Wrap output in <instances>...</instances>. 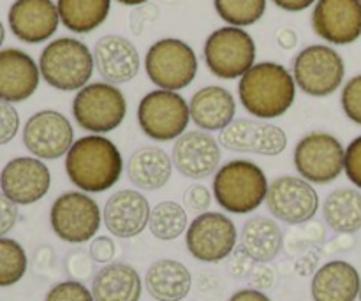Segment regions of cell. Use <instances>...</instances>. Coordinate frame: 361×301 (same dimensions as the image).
I'll return each instance as SVG.
<instances>
[{
    "mask_svg": "<svg viewBox=\"0 0 361 301\" xmlns=\"http://www.w3.org/2000/svg\"><path fill=\"white\" fill-rule=\"evenodd\" d=\"M66 173L71 183L81 192H106L122 178V154L118 147L106 136H81L67 152Z\"/></svg>",
    "mask_w": 361,
    "mask_h": 301,
    "instance_id": "obj_1",
    "label": "cell"
},
{
    "mask_svg": "<svg viewBox=\"0 0 361 301\" xmlns=\"http://www.w3.org/2000/svg\"><path fill=\"white\" fill-rule=\"evenodd\" d=\"M296 81L293 73L277 62L254 63L238 81L243 109L257 120L286 115L295 104Z\"/></svg>",
    "mask_w": 361,
    "mask_h": 301,
    "instance_id": "obj_2",
    "label": "cell"
},
{
    "mask_svg": "<svg viewBox=\"0 0 361 301\" xmlns=\"http://www.w3.org/2000/svg\"><path fill=\"white\" fill-rule=\"evenodd\" d=\"M270 182L267 173L249 159H233L217 169L212 194L228 214L247 215L267 201Z\"/></svg>",
    "mask_w": 361,
    "mask_h": 301,
    "instance_id": "obj_3",
    "label": "cell"
},
{
    "mask_svg": "<svg viewBox=\"0 0 361 301\" xmlns=\"http://www.w3.org/2000/svg\"><path fill=\"white\" fill-rule=\"evenodd\" d=\"M94 69V53L76 37H59L48 42L39 56L41 78L60 92H74L87 87Z\"/></svg>",
    "mask_w": 361,
    "mask_h": 301,
    "instance_id": "obj_4",
    "label": "cell"
},
{
    "mask_svg": "<svg viewBox=\"0 0 361 301\" xmlns=\"http://www.w3.org/2000/svg\"><path fill=\"white\" fill-rule=\"evenodd\" d=\"M73 116L90 134L113 133L127 116V99L116 85L106 81L88 83L73 99Z\"/></svg>",
    "mask_w": 361,
    "mask_h": 301,
    "instance_id": "obj_5",
    "label": "cell"
},
{
    "mask_svg": "<svg viewBox=\"0 0 361 301\" xmlns=\"http://www.w3.org/2000/svg\"><path fill=\"white\" fill-rule=\"evenodd\" d=\"M200 62L196 51L176 37L159 39L148 48L145 70L152 83L162 90L178 92L196 80Z\"/></svg>",
    "mask_w": 361,
    "mask_h": 301,
    "instance_id": "obj_6",
    "label": "cell"
},
{
    "mask_svg": "<svg viewBox=\"0 0 361 301\" xmlns=\"http://www.w3.org/2000/svg\"><path fill=\"white\" fill-rule=\"evenodd\" d=\"M137 125L152 141L168 143L187 133L190 122L189 102L171 90H152L137 104Z\"/></svg>",
    "mask_w": 361,
    "mask_h": 301,
    "instance_id": "obj_7",
    "label": "cell"
},
{
    "mask_svg": "<svg viewBox=\"0 0 361 301\" xmlns=\"http://www.w3.org/2000/svg\"><path fill=\"white\" fill-rule=\"evenodd\" d=\"M204 63L221 80L242 78L256 63V41L240 27H221L212 32L203 46Z\"/></svg>",
    "mask_w": 361,
    "mask_h": 301,
    "instance_id": "obj_8",
    "label": "cell"
},
{
    "mask_svg": "<svg viewBox=\"0 0 361 301\" xmlns=\"http://www.w3.org/2000/svg\"><path fill=\"white\" fill-rule=\"evenodd\" d=\"M345 148L331 133L312 130L296 143L293 164L296 173L316 185L334 183L344 173Z\"/></svg>",
    "mask_w": 361,
    "mask_h": 301,
    "instance_id": "obj_9",
    "label": "cell"
},
{
    "mask_svg": "<svg viewBox=\"0 0 361 301\" xmlns=\"http://www.w3.org/2000/svg\"><path fill=\"white\" fill-rule=\"evenodd\" d=\"M293 78L296 87L310 97H328L344 83L345 63L341 53L326 44L303 48L293 59Z\"/></svg>",
    "mask_w": 361,
    "mask_h": 301,
    "instance_id": "obj_10",
    "label": "cell"
},
{
    "mask_svg": "<svg viewBox=\"0 0 361 301\" xmlns=\"http://www.w3.org/2000/svg\"><path fill=\"white\" fill-rule=\"evenodd\" d=\"M49 224L62 242L80 245L97 236L102 226V210L90 194L69 190L53 201Z\"/></svg>",
    "mask_w": 361,
    "mask_h": 301,
    "instance_id": "obj_11",
    "label": "cell"
},
{
    "mask_svg": "<svg viewBox=\"0 0 361 301\" xmlns=\"http://www.w3.org/2000/svg\"><path fill=\"white\" fill-rule=\"evenodd\" d=\"M238 231L231 219L221 211H204L189 224L185 245L190 256L201 263H221L236 249Z\"/></svg>",
    "mask_w": 361,
    "mask_h": 301,
    "instance_id": "obj_12",
    "label": "cell"
},
{
    "mask_svg": "<svg viewBox=\"0 0 361 301\" xmlns=\"http://www.w3.org/2000/svg\"><path fill=\"white\" fill-rule=\"evenodd\" d=\"M267 207L277 221L289 226L307 224L319 210V194L302 176H277L268 187Z\"/></svg>",
    "mask_w": 361,
    "mask_h": 301,
    "instance_id": "obj_13",
    "label": "cell"
},
{
    "mask_svg": "<svg viewBox=\"0 0 361 301\" xmlns=\"http://www.w3.org/2000/svg\"><path fill=\"white\" fill-rule=\"evenodd\" d=\"M219 145L229 152L277 157L288 148V134L267 120L235 118L219 133Z\"/></svg>",
    "mask_w": 361,
    "mask_h": 301,
    "instance_id": "obj_14",
    "label": "cell"
},
{
    "mask_svg": "<svg viewBox=\"0 0 361 301\" xmlns=\"http://www.w3.org/2000/svg\"><path fill=\"white\" fill-rule=\"evenodd\" d=\"M73 143V123L66 115L55 109L34 113L23 127L25 148L41 161H55L63 157Z\"/></svg>",
    "mask_w": 361,
    "mask_h": 301,
    "instance_id": "obj_15",
    "label": "cell"
},
{
    "mask_svg": "<svg viewBox=\"0 0 361 301\" xmlns=\"http://www.w3.org/2000/svg\"><path fill=\"white\" fill-rule=\"evenodd\" d=\"M51 173L37 157L11 159L0 173V190L18 207H28L48 194Z\"/></svg>",
    "mask_w": 361,
    "mask_h": 301,
    "instance_id": "obj_16",
    "label": "cell"
},
{
    "mask_svg": "<svg viewBox=\"0 0 361 301\" xmlns=\"http://www.w3.org/2000/svg\"><path fill=\"white\" fill-rule=\"evenodd\" d=\"M317 37L335 46L353 44L361 37L360 0H317L310 16Z\"/></svg>",
    "mask_w": 361,
    "mask_h": 301,
    "instance_id": "obj_17",
    "label": "cell"
},
{
    "mask_svg": "<svg viewBox=\"0 0 361 301\" xmlns=\"http://www.w3.org/2000/svg\"><path fill=\"white\" fill-rule=\"evenodd\" d=\"M221 145L204 130H187L173 145V166L182 176L204 180L221 168Z\"/></svg>",
    "mask_w": 361,
    "mask_h": 301,
    "instance_id": "obj_18",
    "label": "cell"
},
{
    "mask_svg": "<svg viewBox=\"0 0 361 301\" xmlns=\"http://www.w3.org/2000/svg\"><path fill=\"white\" fill-rule=\"evenodd\" d=\"M152 208L147 197L134 189L116 190L102 208V224L116 238H134L148 228Z\"/></svg>",
    "mask_w": 361,
    "mask_h": 301,
    "instance_id": "obj_19",
    "label": "cell"
},
{
    "mask_svg": "<svg viewBox=\"0 0 361 301\" xmlns=\"http://www.w3.org/2000/svg\"><path fill=\"white\" fill-rule=\"evenodd\" d=\"M7 21L14 37L27 44H39L59 30L60 16L53 0H14Z\"/></svg>",
    "mask_w": 361,
    "mask_h": 301,
    "instance_id": "obj_20",
    "label": "cell"
},
{
    "mask_svg": "<svg viewBox=\"0 0 361 301\" xmlns=\"http://www.w3.org/2000/svg\"><path fill=\"white\" fill-rule=\"evenodd\" d=\"M94 63L106 83H129L137 76L141 67L140 51L129 39L122 35H102L94 46Z\"/></svg>",
    "mask_w": 361,
    "mask_h": 301,
    "instance_id": "obj_21",
    "label": "cell"
},
{
    "mask_svg": "<svg viewBox=\"0 0 361 301\" xmlns=\"http://www.w3.org/2000/svg\"><path fill=\"white\" fill-rule=\"evenodd\" d=\"M41 81L39 63L18 48L0 49V101L23 102L35 94Z\"/></svg>",
    "mask_w": 361,
    "mask_h": 301,
    "instance_id": "obj_22",
    "label": "cell"
},
{
    "mask_svg": "<svg viewBox=\"0 0 361 301\" xmlns=\"http://www.w3.org/2000/svg\"><path fill=\"white\" fill-rule=\"evenodd\" d=\"M190 120L204 133H221L235 120L236 101L231 92L219 85L200 88L189 101Z\"/></svg>",
    "mask_w": 361,
    "mask_h": 301,
    "instance_id": "obj_23",
    "label": "cell"
},
{
    "mask_svg": "<svg viewBox=\"0 0 361 301\" xmlns=\"http://www.w3.org/2000/svg\"><path fill=\"white\" fill-rule=\"evenodd\" d=\"M361 291L360 271L342 259L317 268L310 284L314 301H356Z\"/></svg>",
    "mask_w": 361,
    "mask_h": 301,
    "instance_id": "obj_24",
    "label": "cell"
},
{
    "mask_svg": "<svg viewBox=\"0 0 361 301\" xmlns=\"http://www.w3.org/2000/svg\"><path fill=\"white\" fill-rule=\"evenodd\" d=\"M173 159L166 150L159 147H141L130 154L127 161V178L136 189L154 190L162 189L171 180Z\"/></svg>",
    "mask_w": 361,
    "mask_h": 301,
    "instance_id": "obj_25",
    "label": "cell"
},
{
    "mask_svg": "<svg viewBox=\"0 0 361 301\" xmlns=\"http://www.w3.org/2000/svg\"><path fill=\"white\" fill-rule=\"evenodd\" d=\"M90 291L95 301H140L143 281L130 264L109 263L94 275Z\"/></svg>",
    "mask_w": 361,
    "mask_h": 301,
    "instance_id": "obj_26",
    "label": "cell"
},
{
    "mask_svg": "<svg viewBox=\"0 0 361 301\" xmlns=\"http://www.w3.org/2000/svg\"><path fill=\"white\" fill-rule=\"evenodd\" d=\"M145 288L157 301H182L192 288V275L180 261L157 259L147 270Z\"/></svg>",
    "mask_w": 361,
    "mask_h": 301,
    "instance_id": "obj_27",
    "label": "cell"
},
{
    "mask_svg": "<svg viewBox=\"0 0 361 301\" xmlns=\"http://www.w3.org/2000/svg\"><path fill=\"white\" fill-rule=\"evenodd\" d=\"M240 247L249 254L254 263H270L284 247L281 226L264 215L250 217L242 228Z\"/></svg>",
    "mask_w": 361,
    "mask_h": 301,
    "instance_id": "obj_28",
    "label": "cell"
},
{
    "mask_svg": "<svg viewBox=\"0 0 361 301\" xmlns=\"http://www.w3.org/2000/svg\"><path fill=\"white\" fill-rule=\"evenodd\" d=\"M324 222L341 235H353L361 229V190L341 187L324 197Z\"/></svg>",
    "mask_w": 361,
    "mask_h": 301,
    "instance_id": "obj_29",
    "label": "cell"
},
{
    "mask_svg": "<svg viewBox=\"0 0 361 301\" xmlns=\"http://www.w3.org/2000/svg\"><path fill=\"white\" fill-rule=\"evenodd\" d=\"M60 23L74 34H90L111 11V0H56Z\"/></svg>",
    "mask_w": 361,
    "mask_h": 301,
    "instance_id": "obj_30",
    "label": "cell"
},
{
    "mask_svg": "<svg viewBox=\"0 0 361 301\" xmlns=\"http://www.w3.org/2000/svg\"><path fill=\"white\" fill-rule=\"evenodd\" d=\"M189 228L185 207L176 201H161L152 208L148 229L152 235L162 242H173L180 238Z\"/></svg>",
    "mask_w": 361,
    "mask_h": 301,
    "instance_id": "obj_31",
    "label": "cell"
},
{
    "mask_svg": "<svg viewBox=\"0 0 361 301\" xmlns=\"http://www.w3.org/2000/svg\"><path fill=\"white\" fill-rule=\"evenodd\" d=\"M221 20L231 27H250L267 13V0H214Z\"/></svg>",
    "mask_w": 361,
    "mask_h": 301,
    "instance_id": "obj_32",
    "label": "cell"
},
{
    "mask_svg": "<svg viewBox=\"0 0 361 301\" xmlns=\"http://www.w3.org/2000/svg\"><path fill=\"white\" fill-rule=\"evenodd\" d=\"M28 268L27 252L23 247L11 238H0V288L18 284Z\"/></svg>",
    "mask_w": 361,
    "mask_h": 301,
    "instance_id": "obj_33",
    "label": "cell"
},
{
    "mask_svg": "<svg viewBox=\"0 0 361 301\" xmlns=\"http://www.w3.org/2000/svg\"><path fill=\"white\" fill-rule=\"evenodd\" d=\"M341 106L344 115L361 127V74L353 76L344 85L341 94Z\"/></svg>",
    "mask_w": 361,
    "mask_h": 301,
    "instance_id": "obj_34",
    "label": "cell"
},
{
    "mask_svg": "<svg viewBox=\"0 0 361 301\" xmlns=\"http://www.w3.org/2000/svg\"><path fill=\"white\" fill-rule=\"evenodd\" d=\"M44 301H95L90 289L78 281L59 282L46 295Z\"/></svg>",
    "mask_w": 361,
    "mask_h": 301,
    "instance_id": "obj_35",
    "label": "cell"
},
{
    "mask_svg": "<svg viewBox=\"0 0 361 301\" xmlns=\"http://www.w3.org/2000/svg\"><path fill=\"white\" fill-rule=\"evenodd\" d=\"M212 201H214V194L203 183H194V185L187 187V190L183 192V207L194 214H204L210 210Z\"/></svg>",
    "mask_w": 361,
    "mask_h": 301,
    "instance_id": "obj_36",
    "label": "cell"
},
{
    "mask_svg": "<svg viewBox=\"0 0 361 301\" xmlns=\"http://www.w3.org/2000/svg\"><path fill=\"white\" fill-rule=\"evenodd\" d=\"M344 173L349 182L361 190V136H356L345 147Z\"/></svg>",
    "mask_w": 361,
    "mask_h": 301,
    "instance_id": "obj_37",
    "label": "cell"
},
{
    "mask_svg": "<svg viewBox=\"0 0 361 301\" xmlns=\"http://www.w3.org/2000/svg\"><path fill=\"white\" fill-rule=\"evenodd\" d=\"M20 130V115L9 102L0 101V147L11 143Z\"/></svg>",
    "mask_w": 361,
    "mask_h": 301,
    "instance_id": "obj_38",
    "label": "cell"
},
{
    "mask_svg": "<svg viewBox=\"0 0 361 301\" xmlns=\"http://www.w3.org/2000/svg\"><path fill=\"white\" fill-rule=\"evenodd\" d=\"M116 254V245L109 236H95L90 242L88 256L94 259V263L109 264Z\"/></svg>",
    "mask_w": 361,
    "mask_h": 301,
    "instance_id": "obj_39",
    "label": "cell"
},
{
    "mask_svg": "<svg viewBox=\"0 0 361 301\" xmlns=\"http://www.w3.org/2000/svg\"><path fill=\"white\" fill-rule=\"evenodd\" d=\"M18 222V204L0 190V238L7 235Z\"/></svg>",
    "mask_w": 361,
    "mask_h": 301,
    "instance_id": "obj_40",
    "label": "cell"
},
{
    "mask_svg": "<svg viewBox=\"0 0 361 301\" xmlns=\"http://www.w3.org/2000/svg\"><path fill=\"white\" fill-rule=\"evenodd\" d=\"M92 266H94V259L83 252H73L67 257V271H71V275L78 282L90 277Z\"/></svg>",
    "mask_w": 361,
    "mask_h": 301,
    "instance_id": "obj_41",
    "label": "cell"
},
{
    "mask_svg": "<svg viewBox=\"0 0 361 301\" xmlns=\"http://www.w3.org/2000/svg\"><path fill=\"white\" fill-rule=\"evenodd\" d=\"M231 263H229V271H231L233 277L240 278V277H245V275H250L252 271V263L254 261L250 259L249 254L242 249V247H236L235 252L231 254Z\"/></svg>",
    "mask_w": 361,
    "mask_h": 301,
    "instance_id": "obj_42",
    "label": "cell"
},
{
    "mask_svg": "<svg viewBox=\"0 0 361 301\" xmlns=\"http://www.w3.org/2000/svg\"><path fill=\"white\" fill-rule=\"evenodd\" d=\"M250 285L252 289L257 291H264V289H270L275 282V271L270 266H267V263H259L257 266L252 268L250 271Z\"/></svg>",
    "mask_w": 361,
    "mask_h": 301,
    "instance_id": "obj_43",
    "label": "cell"
},
{
    "mask_svg": "<svg viewBox=\"0 0 361 301\" xmlns=\"http://www.w3.org/2000/svg\"><path fill=\"white\" fill-rule=\"evenodd\" d=\"M159 9L157 7L150 6V4H143V6L137 7L136 11L133 13V21H130V25H133V30L134 34L140 35L141 32H143V27L147 21H155V18L159 16Z\"/></svg>",
    "mask_w": 361,
    "mask_h": 301,
    "instance_id": "obj_44",
    "label": "cell"
},
{
    "mask_svg": "<svg viewBox=\"0 0 361 301\" xmlns=\"http://www.w3.org/2000/svg\"><path fill=\"white\" fill-rule=\"evenodd\" d=\"M279 9L288 11V13H300V11L309 9L310 6L317 2V0H271Z\"/></svg>",
    "mask_w": 361,
    "mask_h": 301,
    "instance_id": "obj_45",
    "label": "cell"
},
{
    "mask_svg": "<svg viewBox=\"0 0 361 301\" xmlns=\"http://www.w3.org/2000/svg\"><path fill=\"white\" fill-rule=\"evenodd\" d=\"M229 301H271L268 298L267 295H264L263 291H257V289H240V291H236L235 295L229 298Z\"/></svg>",
    "mask_w": 361,
    "mask_h": 301,
    "instance_id": "obj_46",
    "label": "cell"
},
{
    "mask_svg": "<svg viewBox=\"0 0 361 301\" xmlns=\"http://www.w3.org/2000/svg\"><path fill=\"white\" fill-rule=\"evenodd\" d=\"M277 42L281 48L293 49L296 44H298V35H296V32L293 30V28L284 27L277 32Z\"/></svg>",
    "mask_w": 361,
    "mask_h": 301,
    "instance_id": "obj_47",
    "label": "cell"
},
{
    "mask_svg": "<svg viewBox=\"0 0 361 301\" xmlns=\"http://www.w3.org/2000/svg\"><path fill=\"white\" fill-rule=\"evenodd\" d=\"M116 2L122 4V6H143L148 0H116Z\"/></svg>",
    "mask_w": 361,
    "mask_h": 301,
    "instance_id": "obj_48",
    "label": "cell"
},
{
    "mask_svg": "<svg viewBox=\"0 0 361 301\" xmlns=\"http://www.w3.org/2000/svg\"><path fill=\"white\" fill-rule=\"evenodd\" d=\"M4 39H6V28H4L2 21H0V46H2Z\"/></svg>",
    "mask_w": 361,
    "mask_h": 301,
    "instance_id": "obj_49",
    "label": "cell"
},
{
    "mask_svg": "<svg viewBox=\"0 0 361 301\" xmlns=\"http://www.w3.org/2000/svg\"><path fill=\"white\" fill-rule=\"evenodd\" d=\"M360 301H361V291H360Z\"/></svg>",
    "mask_w": 361,
    "mask_h": 301,
    "instance_id": "obj_50",
    "label": "cell"
},
{
    "mask_svg": "<svg viewBox=\"0 0 361 301\" xmlns=\"http://www.w3.org/2000/svg\"><path fill=\"white\" fill-rule=\"evenodd\" d=\"M360 2H361V0H360Z\"/></svg>",
    "mask_w": 361,
    "mask_h": 301,
    "instance_id": "obj_51",
    "label": "cell"
}]
</instances>
